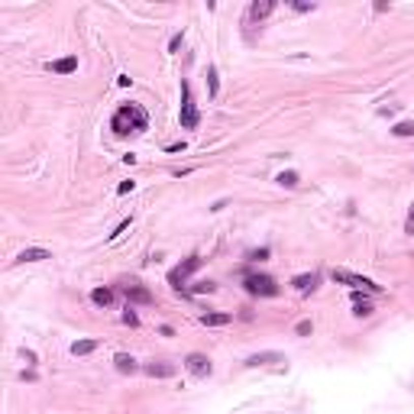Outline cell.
I'll use <instances>...</instances> for the list:
<instances>
[{
    "mask_svg": "<svg viewBox=\"0 0 414 414\" xmlns=\"http://www.w3.org/2000/svg\"><path fill=\"white\" fill-rule=\"evenodd\" d=\"M126 227H130V220H123V224H117V230H113V233H110V240H117V236H120L123 230H126Z\"/></svg>",
    "mask_w": 414,
    "mask_h": 414,
    "instance_id": "29",
    "label": "cell"
},
{
    "mask_svg": "<svg viewBox=\"0 0 414 414\" xmlns=\"http://www.w3.org/2000/svg\"><path fill=\"white\" fill-rule=\"evenodd\" d=\"M233 314H224V311H214V314H201V324L204 327H224V324H230Z\"/></svg>",
    "mask_w": 414,
    "mask_h": 414,
    "instance_id": "11",
    "label": "cell"
},
{
    "mask_svg": "<svg viewBox=\"0 0 414 414\" xmlns=\"http://www.w3.org/2000/svg\"><path fill=\"white\" fill-rule=\"evenodd\" d=\"M317 281H321V278H317V272H304V275H295L292 278V285L298 288V292H314Z\"/></svg>",
    "mask_w": 414,
    "mask_h": 414,
    "instance_id": "9",
    "label": "cell"
},
{
    "mask_svg": "<svg viewBox=\"0 0 414 414\" xmlns=\"http://www.w3.org/2000/svg\"><path fill=\"white\" fill-rule=\"evenodd\" d=\"M178 49H181V36H175V39L169 42V52H178Z\"/></svg>",
    "mask_w": 414,
    "mask_h": 414,
    "instance_id": "31",
    "label": "cell"
},
{
    "mask_svg": "<svg viewBox=\"0 0 414 414\" xmlns=\"http://www.w3.org/2000/svg\"><path fill=\"white\" fill-rule=\"evenodd\" d=\"M249 259H252V262H262V259H269V246H262V249H256V252H249Z\"/></svg>",
    "mask_w": 414,
    "mask_h": 414,
    "instance_id": "25",
    "label": "cell"
},
{
    "mask_svg": "<svg viewBox=\"0 0 414 414\" xmlns=\"http://www.w3.org/2000/svg\"><path fill=\"white\" fill-rule=\"evenodd\" d=\"M133 188H136V181H123L120 188H117V195H130V191H133Z\"/></svg>",
    "mask_w": 414,
    "mask_h": 414,
    "instance_id": "27",
    "label": "cell"
},
{
    "mask_svg": "<svg viewBox=\"0 0 414 414\" xmlns=\"http://www.w3.org/2000/svg\"><path fill=\"white\" fill-rule=\"evenodd\" d=\"M353 307H356L353 314H359V317H369V314H372V301H369V298H363L359 292H353Z\"/></svg>",
    "mask_w": 414,
    "mask_h": 414,
    "instance_id": "15",
    "label": "cell"
},
{
    "mask_svg": "<svg viewBox=\"0 0 414 414\" xmlns=\"http://www.w3.org/2000/svg\"><path fill=\"white\" fill-rule=\"evenodd\" d=\"M149 130V117L143 107H136V104H123V107L113 113V133L117 136H126V133H143Z\"/></svg>",
    "mask_w": 414,
    "mask_h": 414,
    "instance_id": "1",
    "label": "cell"
},
{
    "mask_svg": "<svg viewBox=\"0 0 414 414\" xmlns=\"http://www.w3.org/2000/svg\"><path fill=\"white\" fill-rule=\"evenodd\" d=\"M295 10H298V13H307V10H314V4H304V0H295Z\"/></svg>",
    "mask_w": 414,
    "mask_h": 414,
    "instance_id": "28",
    "label": "cell"
},
{
    "mask_svg": "<svg viewBox=\"0 0 414 414\" xmlns=\"http://www.w3.org/2000/svg\"><path fill=\"white\" fill-rule=\"evenodd\" d=\"M20 353H23V359H26V363H36V353H33V349H26V346H23Z\"/></svg>",
    "mask_w": 414,
    "mask_h": 414,
    "instance_id": "30",
    "label": "cell"
},
{
    "mask_svg": "<svg viewBox=\"0 0 414 414\" xmlns=\"http://www.w3.org/2000/svg\"><path fill=\"white\" fill-rule=\"evenodd\" d=\"M259 363H281V356L278 353H256L246 359V366H259Z\"/></svg>",
    "mask_w": 414,
    "mask_h": 414,
    "instance_id": "18",
    "label": "cell"
},
{
    "mask_svg": "<svg viewBox=\"0 0 414 414\" xmlns=\"http://www.w3.org/2000/svg\"><path fill=\"white\" fill-rule=\"evenodd\" d=\"M275 181L281 184V188H295V184H298V172H281Z\"/></svg>",
    "mask_w": 414,
    "mask_h": 414,
    "instance_id": "20",
    "label": "cell"
},
{
    "mask_svg": "<svg viewBox=\"0 0 414 414\" xmlns=\"http://www.w3.org/2000/svg\"><path fill=\"white\" fill-rule=\"evenodd\" d=\"M184 369H188L191 375H198V378H207L210 375V359L204 353H191L188 359H184Z\"/></svg>",
    "mask_w": 414,
    "mask_h": 414,
    "instance_id": "6",
    "label": "cell"
},
{
    "mask_svg": "<svg viewBox=\"0 0 414 414\" xmlns=\"http://www.w3.org/2000/svg\"><path fill=\"white\" fill-rule=\"evenodd\" d=\"M295 330H298V337H307V333L314 330V324H311V321H301V324H298Z\"/></svg>",
    "mask_w": 414,
    "mask_h": 414,
    "instance_id": "24",
    "label": "cell"
},
{
    "mask_svg": "<svg viewBox=\"0 0 414 414\" xmlns=\"http://www.w3.org/2000/svg\"><path fill=\"white\" fill-rule=\"evenodd\" d=\"M91 301L101 304V307H107V304L113 301V292H110V288H94V292H91Z\"/></svg>",
    "mask_w": 414,
    "mask_h": 414,
    "instance_id": "17",
    "label": "cell"
},
{
    "mask_svg": "<svg viewBox=\"0 0 414 414\" xmlns=\"http://www.w3.org/2000/svg\"><path fill=\"white\" fill-rule=\"evenodd\" d=\"M198 266H201V259H198V256H191V259H184L178 269H172V272H169V281H172V288H175V292H181V281L188 278V275H191V272H195Z\"/></svg>",
    "mask_w": 414,
    "mask_h": 414,
    "instance_id": "5",
    "label": "cell"
},
{
    "mask_svg": "<svg viewBox=\"0 0 414 414\" xmlns=\"http://www.w3.org/2000/svg\"><path fill=\"white\" fill-rule=\"evenodd\" d=\"M181 126L184 130H195L198 126V110H195V104H191V91H188V84L181 81Z\"/></svg>",
    "mask_w": 414,
    "mask_h": 414,
    "instance_id": "4",
    "label": "cell"
},
{
    "mask_svg": "<svg viewBox=\"0 0 414 414\" xmlns=\"http://www.w3.org/2000/svg\"><path fill=\"white\" fill-rule=\"evenodd\" d=\"M146 375H152V378H169V375H175V366H172V363H149V366H146Z\"/></svg>",
    "mask_w": 414,
    "mask_h": 414,
    "instance_id": "13",
    "label": "cell"
},
{
    "mask_svg": "<svg viewBox=\"0 0 414 414\" xmlns=\"http://www.w3.org/2000/svg\"><path fill=\"white\" fill-rule=\"evenodd\" d=\"M404 233H414V201H411V210H408V220H404Z\"/></svg>",
    "mask_w": 414,
    "mask_h": 414,
    "instance_id": "26",
    "label": "cell"
},
{
    "mask_svg": "<svg viewBox=\"0 0 414 414\" xmlns=\"http://www.w3.org/2000/svg\"><path fill=\"white\" fill-rule=\"evenodd\" d=\"M210 295V292H217V285H214V281H201V285H195V288H191V295Z\"/></svg>",
    "mask_w": 414,
    "mask_h": 414,
    "instance_id": "21",
    "label": "cell"
},
{
    "mask_svg": "<svg viewBox=\"0 0 414 414\" xmlns=\"http://www.w3.org/2000/svg\"><path fill=\"white\" fill-rule=\"evenodd\" d=\"M207 87H210V98H217L220 81H217V68H214V65H207Z\"/></svg>",
    "mask_w": 414,
    "mask_h": 414,
    "instance_id": "19",
    "label": "cell"
},
{
    "mask_svg": "<svg viewBox=\"0 0 414 414\" xmlns=\"http://www.w3.org/2000/svg\"><path fill=\"white\" fill-rule=\"evenodd\" d=\"M123 324H130V327H139V317L133 314V307H126V314H123Z\"/></svg>",
    "mask_w": 414,
    "mask_h": 414,
    "instance_id": "23",
    "label": "cell"
},
{
    "mask_svg": "<svg viewBox=\"0 0 414 414\" xmlns=\"http://www.w3.org/2000/svg\"><path fill=\"white\" fill-rule=\"evenodd\" d=\"M330 278H333V281H340V285L366 288V292H382V288H378L372 278H366V275H356V272H346V269H333V272H330Z\"/></svg>",
    "mask_w": 414,
    "mask_h": 414,
    "instance_id": "2",
    "label": "cell"
},
{
    "mask_svg": "<svg viewBox=\"0 0 414 414\" xmlns=\"http://www.w3.org/2000/svg\"><path fill=\"white\" fill-rule=\"evenodd\" d=\"M272 10H275L272 0H256V4H249V20H266Z\"/></svg>",
    "mask_w": 414,
    "mask_h": 414,
    "instance_id": "10",
    "label": "cell"
},
{
    "mask_svg": "<svg viewBox=\"0 0 414 414\" xmlns=\"http://www.w3.org/2000/svg\"><path fill=\"white\" fill-rule=\"evenodd\" d=\"M113 366H117V372H123V375H130V372H136V359L133 356H126V353H117L113 356Z\"/></svg>",
    "mask_w": 414,
    "mask_h": 414,
    "instance_id": "14",
    "label": "cell"
},
{
    "mask_svg": "<svg viewBox=\"0 0 414 414\" xmlns=\"http://www.w3.org/2000/svg\"><path fill=\"white\" fill-rule=\"evenodd\" d=\"M49 68H52L55 75H72L75 68H78V58L68 55V58H58V61H49Z\"/></svg>",
    "mask_w": 414,
    "mask_h": 414,
    "instance_id": "12",
    "label": "cell"
},
{
    "mask_svg": "<svg viewBox=\"0 0 414 414\" xmlns=\"http://www.w3.org/2000/svg\"><path fill=\"white\" fill-rule=\"evenodd\" d=\"M98 349V340H78V343H72V353L75 356H87V353H94Z\"/></svg>",
    "mask_w": 414,
    "mask_h": 414,
    "instance_id": "16",
    "label": "cell"
},
{
    "mask_svg": "<svg viewBox=\"0 0 414 414\" xmlns=\"http://www.w3.org/2000/svg\"><path fill=\"white\" fill-rule=\"evenodd\" d=\"M392 133H395V136H414V123H398Z\"/></svg>",
    "mask_w": 414,
    "mask_h": 414,
    "instance_id": "22",
    "label": "cell"
},
{
    "mask_svg": "<svg viewBox=\"0 0 414 414\" xmlns=\"http://www.w3.org/2000/svg\"><path fill=\"white\" fill-rule=\"evenodd\" d=\"M42 259H52V252L42 249V246H29V249H23L16 256V262H42Z\"/></svg>",
    "mask_w": 414,
    "mask_h": 414,
    "instance_id": "8",
    "label": "cell"
},
{
    "mask_svg": "<svg viewBox=\"0 0 414 414\" xmlns=\"http://www.w3.org/2000/svg\"><path fill=\"white\" fill-rule=\"evenodd\" d=\"M246 292L259 295V298H275L278 285H275V278H269V275H246Z\"/></svg>",
    "mask_w": 414,
    "mask_h": 414,
    "instance_id": "3",
    "label": "cell"
},
{
    "mask_svg": "<svg viewBox=\"0 0 414 414\" xmlns=\"http://www.w3.org/2000/svg\"><path fill=\"white\" fill-rule=\"evenodd\" d=\"M123 292H126V298L133 304H152V292H149V288H143V285H123Z\"/></svg>",
    "mask_w": 414,
    "mask_h": 414,
    "instance_id": "7",
    "label": "cell"
}]
</instances>
